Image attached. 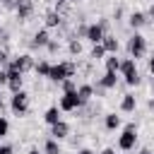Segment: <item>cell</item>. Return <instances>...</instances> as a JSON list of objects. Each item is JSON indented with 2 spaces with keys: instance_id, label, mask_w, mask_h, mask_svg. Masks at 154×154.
Listing matches in <instances>:
<instances>
[{
  "instance_id": "cell-1",
  "label": "cell",
  "mask_w": 154,
  "mask_h": 154,
  "mask_svg": "<svg viewBox=\"0 0 154 154\" xmlns=\"http://www.w3.org/2000/svg\"><path fill=\"white\" fill-rule=\"evenodd\" d=\"M75 63H58V65H53L51 67V75H48V79H53V82H63V79H67V77H72L75 75Z\"/></svg>"
},
{
  "instance_id": "cell-2",
  "label": "cell",
  "mask_w": 154,
  "mask_h": 154,
  "mask_svg": "<svg viewBox=\"0 0 154 154\" xmlns=\"http://www.w3.org/2000/svg\"><path fill=\"white\" fill-rule=\"evenodd\" d=\"M135 63H137V60H132V58H128V60H123V63H120V72H123V79H125L130 87L140 84V75H137V67H135Z\"/></svg>"
},
{
  "instance_id": "cell-3",
  "label": "cell",
  "mask_w": 154,
  "mask_h": 154,
  "mask_svg": "<svg viewBox=\"0 0 154 154\" xmlns=\"http://www.w3.org/2000/svg\"><path fill=\"white\" fill-rule=\"evenodd\" d=\"M128 51H130V58H132V60L142 58V55L147 53V38H144L142 34H135V36L130 38V43H128Z\"/></svg>"
},
{
  "instance_id": "cell-4",
  "label": "cell",
  "mask_w": 154,
  "mask_h": 154,
  "mask_svg": "<svg viewBox=\"0 0 154 154\" xmlns=\"http://www.w3.org/2000/svg\"><path fill=\"white\" fill-rule=\"evenodd\" d=\"M10 108H12L17 116L26 113V111H29V94H26V91H14V94H12V101H10Z\"/></svg>"
},
{
  "instance_id": "cell-5",
  "label": "cell",
  "mask_w": 154,
  "mask_h": 154,
  "mask_svg": "<svg viewBox=\"0 0 154 154\" xmlns=\"http://www.w3.org/2000/svg\"><path fill=\"white\" fill-rule=\"evenodd\" d=\"M135 142H137V130H135V125H128V128L123 130V135L118 137V147H120L123 152H130V149L135 147Z\"/></svg>"
},
{
  "instance_id": "cell-6",
  "label": "cell",
  "mask_w": 154,
  "mask_h": 154,
  "mask_svg": "<svg viewBox=\"0 0 154 154\" xmlns=\"http://www.w3.org/2000/svg\"><path fill=\"white\" fill-rule=\"evenodd\" d=\"M7 67L19 70V72L24 75L26 70H31V67H34V60H31V55H17V58H12V60L7 63Z\"/></svg>"
},
{
  "instance_id": "cell-7",
  "label": "cell",
  "mask_w": 154,
  "mask_h": 154,
  "mask_svg": "<svg viewBox=\"0 0 154 154\" xmlns=\"http://www.w3.org/2000/svg\"><path fill=\"white\" fill-rule=\"evenodd\" d=\"M79 106H82V101H79L77 91H65L63 94V99H60V108L63 111H77Z\"/></svg>"
},
{
  "instance_id": "cell-8",
  "label": "cell",
  "mask_w": 154,
  "mask_h": 154,
  "mask_svg": "<svg viewBox=\"0 0 154 154\" xmlns=\"http://www.w3.org/2000/svg\"><path fill=\"white\" fill-rule=\"evenodd\" d=\"M103 26H106V24H89V26H87V38H89L91 43H101L103 36H106V34H103Z\"/></svg>"
},
{
  "instance_id": "cell-9",
  "label": "cell",
  "mask_w": 154,
  "mask_h": 154,
  "mask_svg": "<svg viewBox=\"0 0 154 154\" xmlns=\"http://www.w3.org/2000/svg\"><path fill=\"white\" fill-rule=\"evenodd\" d=\"M7 87L12 89V94H14V91H22V72H19V70L7 67Z\"/></svg>"
},
{
  "instance_id": "cell-10",
  "label": "cell",
  "mask_w": 154,
  "mask_h": 154,
  "mask_svg": "<svg viewBox=\"0 0 154 154\" xmlns=\"http://www.w3.org/2000/svg\"><path fill=\"white\" fill-rule=\"evenodd\" d=\"M14 10H17V17H19V19H26V17L34 12V2H31V0H17V2H14Z\"/></svg>"
},
{
  "instance_id": "cell-11",
  "label": "cell",
  "mask_w": 154,
  "mask_h": 154,
  "mask_svg": "<svg viewBox=\"0 0 154 154\" xmlns=\"http://www.w3.org/2000/svg\"><path fill=\"white\" fill-rule=\"evenodd\" d=\"M67 132H70V128H67V123H65V120H58L55 125H51V135H53L55 140H63Z\"/></svg>"
},
{
  "instance_id": "cell-12",
  "label": "cell",
  "mask_w": 154,
  "mask_h": 154,
  "mask_svg": "<svg viewBox=\"0 0 154 154\" xmlns=\"http://www.w3.org/2000/svg\"><path fill=\"white\" fill-rule=\"evenodd\" d=\"M116 82H118L116 72H106V75L99 79V89H113V87H116Z\"/></svg>"
},
{
  "instance_id": "cell-13",
  "label": "cell",
  "mask_w": 154,
  "mask_h": 154,
  "mask_svg": "<svg viewBox=\"0 0 154 154\" xmlns=\"http://www.w3.org/2000/svg\"><path fill=\"white\" fill-rule=\"evenodd\" d=\"M77 96H79L82 103H87V101L94 96V87H91V84H82V87L77 89Z\"/></svg>"
},
{
  "instance_id": "cell-14",
  "label": "cell",
  "mask_w": 154,
  "mask_h": 154,
  "mask_svg": "<svg viewBox=\"0 0 154 154\" xmlns=\"http://www.w3.org/2000/svg\"><path fill=\"white\" fill-rule=\"evenodd\" d=\"M144 24H147V14H144V12H132V14H130V26L140 29V26H144Z\"/></svg>"
},
{
  "instance_id": "cell-15",
  "label": "cell",
  "mask_w": 154,
  "mask_h": 154,
  "mask_svg": "<svg viewBox=\"0 0 154 154\" xmlns=\"http://www.w3.org/2000/svg\"><path fill=\"white\" fill-rule=\"evenodd\" d=\"M135 106H137L135 96H132V94H125V96H123V101H120V111L130 113V111H135Z\"/></svg>"
},
{
  "instance_id": "cell-16",
  "label": "cell",
  "mask_w": 154,
  "mask_h": 154,
  "mask_svg": "<svg viewBox=\"0 0 154 154\" xmlns=\"http://www.w3.org/2000/svg\"><path fill=\"white\" fill-rule=\"evenodd\" d=\"M48 41H51V38H48V31H36L31 46H34V48H38V46H48Z\"/></svg>"
},
{
  "instance_id": "cell-17",
  "label": "cell",
  "mask_w": 154,
  "mask_h": 154,
  "mask_svg": "<svg viewBox=\"0 0 154 154\" xmlns=\"http://www.w3.org/2000/svg\"><path fill=\"white\" fill-rule=\"evenodd\" d=\"M103 60H106V72H120V60H118L113 53H111L108 58H103Z\"/></svg>"
},
{
  "instance_id": "cell-18",
  "label": "cell",
  "mask_w": 154,
  "mask_h": 154,
  "mask_svg": "<svg viewBox=\"0 0 154 154\" xmlns=\"http://www.w3.org/2000/svg\"><path fill=\"white\" fill-rule=\"evenodd\" d=\"M43 120H46L48 125H55V123L60 120V111H58L55 106H51V108L46 111V116H43Z\"/></svg>"
},
{
  "instance_id": "cell-19",
  "label": "cell",
  "mask_w": 154,
  "mask_h": 154,
  "mask_svg": "<svg viewBox=\"0 0 154 154\" xmlns=\"http://www.w3.org/2000/svg\"><path fill=\"white\" fill-rule=\"evenodd\" d=\"M101 43H103L106 53H116V51H118V41H116V36H108V34H106Z\"/></svg>"
},
{
  "instance_id": "cell-20",
  "label": "cell",
  "mask_w": 154,
  "mask_h": 154,
  "mask_svg": "<svg viewBox=\"0 0 154 154\" xmlns=\"http://www.w3.org/2000/svg\"><path fill=\"white\" fill-rule=\"evenodd\" d=\"M43 149H46V154H63V152H60V144H58L55 137L46 140V147H43Z\"/></svg>"
},
{
  "instance_id": "cell-21",
  "label": "cell",
  "mask_w": 154,
  "mask_h": 154,
  "mask_svg": "<svg viewBox=\"0 0 154 154\" xmlns=\"http://www.w3.org/2000/svg\"><path fill=\"white\" fill-rule=\"evenodd\" d=\"M51 67H53V65H51V63H46V60H43V63H38V65H34L36 75H41V77H48V75H51Z\"/></svg>"
},
{
  "instance_id": "cell-22",
  "label": "cell",
  "mask_w": 154,
  "mask_h": 154,
  "mask_svg": "<svg viewBox=\"0 0 154 154\" xmlns=\"http://www.w3.org/2000/svg\"><path fill=\"white\" fill-rule=\"evenodd\" d=\"M118 125H120V116L108 113V116H106V130H116Z\"/></svg>"
},
{
  "instance_id": "cell-23",
  "label": "cell",
  "mask_w": 154,
  "mask_h": 154,
  "mask_svg": "<svg viewBox=\"0 0 154 154\" xmlns=\"http://www.w3.org/2000/svg\"><path fill=\"white\" fill-rule=\"evenodd\" d=\"M106 55V48H103V43H94V48H91V58L94 60H101Z\"/></svg>"
},
{
  "instance_id": "cell-24",
  "label": "cell",
  "mask_w": 154,
  "mask_h": 154,
  "mask_svg": "<svg viewBox=\"0 0 154 154\" xmlns=\"http://www.w3.org/2000/svg\"><path fill=\"white\" fill-rule=\"evenodd\" d=\"M46 24H48V26H58V24H60V14H58V12H48V14H46Z\"/></svg>"
},
{
  "instance_id": "cell-25",
  "label": "cell",
  "mask_w": 154,
  "mask_h": 154,
  "mask_svg": "<svg viewBox=\"0 0 154 154\" xmlns=\"http://www.w3.org/2000/svg\"><path fill=\"white\" fill-rule=\"evenodd\" d=\"M63 89H65V91H77V84H75V79H72V77L63 79Z\"/></svg>"
},
{
  "instance_id": "cell-26",
  "label": "cell",
  "mask_w": 154,
  "mask_h": 154,
  "mask_svg": "<svg viewBox=\"0 0 154 154\" xmlns=\"http://www.w3.org/2000/svg\"><path fill=\"white\" fill-rule=\"evenodd\" d=\"M7 130H10V123L0 116V137H5V135H7Z\"/></svg>"
},
{
  "instance_id": "cell-27",
  "label": "cell",
  "mask_w": 154,
  "mask_h": 154,
  "mask_svg": "<svg viewBox=\"0 0 154 154\" xmlns=\"http://www.w3.org/2000/svg\"><path fill=\"white\" fill-rule=\"evenodd\" d=\"M79 51H82V46H79L77 41H70V53H75V55H77Z\"/></svg>"
},
{
  "instance_id": "cell-28",
  "label": "cell",
  "mask_w": 154,
  "mask_h": 154,
  "mask_svg": "<svg viewBox=\"0 0 154 154\" xmlns=\"http://www.w3.org/2000/svg\"><path fill=\"white\" fill-rule=\"evenodd\" d=\"M10 58H7V51H0V65H7Z\"/></svg>"
},
{
  "instance_id": "cell-29",
  "label": "cell",
  "mask_w": 154,
  "mask_h": 154,
  "mask_svg": "<svg viewBox=\"0 0 154 154\" xmlns=\"http://www.w3.org/2000/svg\"><path fill=\"white\" fill-rule=\"evenodd\" d=\"M0 154H14V149H12L10 144H2V147H0Z\"/></svg>"
},
{
  "instance_id": "cell-30",
  "label": "cell",
  "mask_w": 154,
  "mask_h": 154,
  "mask_svg": "<svg viewBox=\"0 0 154 154\" xmlns=\"http://www.w3.org/2000/svg\"><path fill=\"white\" fill-rule=\"evenodd\" d=\"M7 84V70H0V87Z\"/></svg>"
},
{
  "instance_id": "cell-31",
  "label": "cell",
  "mask_w": 154,
  "mask_h": 154,
  "mask_svg": "<svg viewBox=\"0 0 154 154\" xmlns=\"http://www.w3.org/2000/svg\"><path fill=\"white\" fill-rule=\"evenodd\" d=\"M46 48H48L51 53H55V51H58V43H55V41H48V46H46Z\"/></svg>"
},
{
  "instance_id": "cell-32",
  "label": "cell",
  "mask_w": 154,
  "mask_h": 154,
  "mask_svg": "<svg viewBox=\"0 0 154 154\" xmlns=\"http://www.w3.org/2000/svg\"><path fill=\"white\" fill-rule=\"evenodd\" d=\"M0 2H2L5 7H14V2H17V0H0Z\"/></svg>"
},
{
  "instance_id": "cell-33",
  "label": "cell",
  "mask_w": 154,
  "mask_h": 154,
  "mask_svg": "<svg viewBox=\"0 0 154 154\" xmlns=\"http://www.w3.org/2000/svg\"><path fill=\"white\" fill-rule=\"evenodd\" d=\"M149 72L154 75V53H152V58H149Z\"/></svg>"
},
{
  "instance_id": "cell-34",
  "label": "cell",
  "mask_w": 154,
  "mask_h": 154,
  "mask_svg": "<svg viewBox=\"0 0 154 154\" xmlns=\"http://www.w3.org/2000/svg\"><path fill=\"white\" fill-rule=\"evenodd\" d=\"M5 38H7V31H2V29H0V41H5Z\"/></svg>"
},
{
  "instance_id": "cell-35",
  "label": "cell",
  "mask_w": 154,
  "mask_h": 154,
  "mask_svg": "<svg viewBox=\"0 0 154 154\" xmlns=\"http://www.w3.org/2000/svg\"><path fill=\"white\" fill-rule=\"evenodd\" d=\"M101 154H116V149H111V147H108V149H103Z\"/></svg>"
},
{
  "instance_id": "cell-36",
  "label": "cell",
  "mask_w": 154,
  "mask_h": 154,
  "mask_svg": "<svg viewBox=\"0 0 154 154\" xmlns=\"http://www.w3.org/2000/svg\"><path fill=\"white\" fill-rule=\"evenodd\" d=\"M79 154H94V152H91V149H82Z\"/></svg>"
},
{
  "instance_id": "cell-37",
  "label": "cell",
  "mask_w": 154,
  "mask_h": 154,
  "mask_svg": "<svg viewBox=\"0 0 154 154\" xmlns=\"http://www.w3.org/2000/svg\"><path fill=\"white\" fill-rule=\"evenodd\" d=\"M149 108H152V111H154V99H152V101H149Z\"/></svg>"
},
{
  "instance_id": "cell-38",
  "label": "cell",
  "mask_w": 154,
  "mask_h": 154,
  "mask_svg": "<svg viewBox=\"0 0 154 154\" xmlns=\"http://www.w3.org/2000/svg\"><path fill=\"white\" fill-rule=\"evenodd\" d=\"M149 14H152V17H154V2H152V10H149Z\"/></svg>"
},
{
  "instance_id": "cell-39",
  "label": "cell",
  "mask_w": 154,
  "mask_h": 154,
  "mask_svg": "<svg viewBox=\"0 0 154 154\" xmlns=\"http://www.w3.org/2000/svg\"><path fill=\"white\" fill-rule=\"evenodd\" d=\"M140 154H152V152H149V149H142V152H140Z\"/></svg>"
},
{
  "instance_id": "cell-40",
  "label": "cell",
  "mask_w": 154,
  "mask_h": 154,
  "mask_svg": "<svg viewBox=\"0 0 154 154\" xmlns=\"http://www.w3.org/2000/svg\"><path fill=\"white\" fill-rule=\"evenodd\" d=\"M29 154H38V149H31V152H29Z\"/></svg>"
},
{
  "instance_id": "cell-41",
  "label": "cell",
  "mask_w": 154,
  "mask_h": 154,
  "mask_svg": "<svg viewBox=\"0 0 154 154\" xmlns=\"http://www.w3.org/2000/svg\"><path fill=\"white\" fill-rule=\"evenodd\" d=\"M0 106H2V99H0Z\"/></svg>"
}]
</instances>
